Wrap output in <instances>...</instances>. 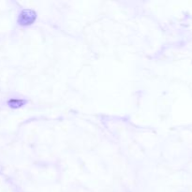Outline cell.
<instances>
[{"label": "cell", "instance_id": "cell-1", "mask_svg": "<svg viewBox=\"0 0 192 192\" xmlns=\"http://www.w3.org/2000/svg\"><path fill=\"white\" fill-rule=\"evenodd\" d=\"M36 19V13L32 10H24L19 17V22L22 26H27L32 24Z\"/></svg>", "mask_w": 192, "mask_h": 192}]
</instances>
